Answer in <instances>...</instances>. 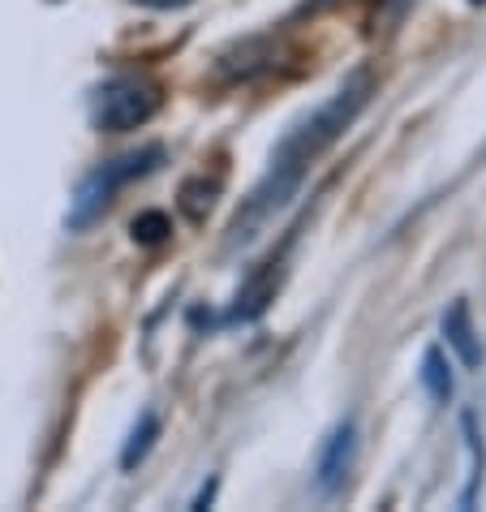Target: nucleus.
<instances>
[{
    "mask_svg": "<svg viewBox=\"0 0 486 512\" xmlns=\"http://www.w3.org/2000/svg\"><path fill=\"white\" fill-rule=\"evenodd\" d=\"M370 91H375V82H370V74H357V78H349L345 87H340L327 104L314 112V117L297 130L289 142H284V160H293V164H310L319 151H327L332 142L340 138L353 125V117L366 108V99H370Z\"/></svg>",
    "mask_w": 486,
    "mask_h": 512,
    "instance_id": "f257e3e1",
    "label": "nucleus"
},
{
    "mask_svg": "<svg viewBox=\"0 0 486 512\" xmlns=\"http://www.w3.org/2000/svg\"><path fill=\"white\" fill-rule=\"evenodd\" d=\"M160 160H164V151L160 147H147V151L121 155V160H112V164L99 168V173H91L87 181H82L74 207H69V229H87V224H95L112 207V198H117L121 186H130L134 177H147Z\"/></svg>",
    "mask_w": 486,
    "mask_h": 512,
    "instance_id": "f03ea898",
    "label": "nucleus"
},
{
    "mask_svg": "<svg viewBox=\"0 0 486 512\" xmlns=\"http://www.w3.org/2000/svg\"><path fill=\"white\" fill-rule=\"evenodd\" d=\"M155 108H160V91H155L151 82L112 78L108 87L95 95L91 117H95L99 130H108V134H130V130H138V125H147L155 117Z\"/></svg>",
    "mask_w": 486,
    "mask_h": 512,
    "instance_id": "7ed1b4c3",
    "label": "nucleus"
},
{
    "mask_svg": "<svg viewBox=\"0 0 486 512\" xmlns=\"http://www.w3.org/2000/svg\"><path fill=\"white\" fill-rule=\"evenodd\" d=\"M353 457H357V426L345 422V426H336V435L327 439V448L319 457V491L323 495H332V491L345 487V478L353 469Z\"/></svg>",
    "mask_w": 486,
    "mask_h": 512,
    "instance_id": "20e7f679",
    "label": "nucleus"
},
{
    "mask_svg": "<svg viewBox=\"0 0 486 512\" xmlns=\"http://www.w3.org/2000/svg\"><path fill=\"white\" fill-rule=\"evenodd\" d=\"M443 340H448V349L469 366V371L482 362V345H478V332H474V319H469L465 302H456L448 315H443Z\"/></svg>",
    "mask_w": 486,
    "mask_h": 512,
    "instance_id": "39448f33",
    "label": "nucleus"
},
{
    "mask_svg": "<svg viewBox=\"0 0 486 512\" xmlns=\"http://www.w3.org/2000/svg\"><path fill=\"white\" fill-rule=\"evenodd\" d=\"M276 284H280V272H259V276H250L246 284H241V293H237V306H233V319H259L263 310L276 302Z\"/></svg>",
    "mask_w": 486,
    "mask_h": 512,
    "instance_id": "423d86ee",
    "label": "nucleus"
},
{
    "mask_svg": "<svg viewBox=\"0 0 486 512\" xmlns=\"http://www.w3.org/2000/svg\"><path fill=\"white\" fill-rule=\"evenodd\" d=\"M216 198H220V181L216 177H190L181 186L177 194V207H181V216L190 220V224H207V216L216 211Z\"/></svg>",
    "mask_w": 486,
    "mask_h": 512,
    "instance_id": "0eeeda50",
    "label": "nucleus"
},
{
    "mask_svg": "<svg viewBox=\"0 0 486 512\" xmlns=\"http://www.w3.org/2000/svg\"><path fill=\"white\" fill-rule=\"evenodd\" d=\"M422 388L435 396V401H448L452 388H456V379H452V358L443 349H426V358H422Z\"/></svg>",
    "mask_w": 486,
    "mask_h": 512,
    "instance_id": "6e6552de",
    "label": "nucleus"
},
{
    "mask_svg": "<svg viewBox=\"0 0 486 512\" xmlns=\"http://www.w3.org/2000/svg\"><path fill=\"white\" fill-rule=\"evenodd\" d=\"M130 233H134V241H138V246H160V241H164L168 233H173V220H168L164 211L147 207V211H138V216H134Z\"/></svg>",
    "mask_w": 486,
    "mask_h": 512,
    "instance_id": "1a4fd4ad",
    "label": "nucleus"
},
{
    "mask_svg": "<svg viewBox=\"0 0 486 512\" xmlns=\"http://www.w3.org/2000/svg\"><path fill=\"white\" fill-rule=\"evenodd\" d=\"M155 435H160V418H155V414H142V422L134 426V435H130V444H125V452H121V465L134 469V465L151 452Z\"/></svg>",
    "mask_w": 486,
    "mask_h": 512,
    "instance_id": "9d476101",
    "label": "nucleus"
},
{
    "mask_svg": "<svg viewBox=\"0 0 486 512\" xmlns=\"http://www.w3.org/2000/svg\"><path fill=\"white\" fill-rule=\"evenodd\" d=\"M134 5H147V9H181L190 0H134Z\"/></svg>",
    "mask_w": 486,
    "mask_h": 512,
    "instance_id": "9b49d317",
    "label": "nucleus"
},
{
    "mask_svg": "<svg viewBox=\"0 0 486 512\" xmlns=\"http://www.w3.org/2000/svg\"><path fill=\"white\" fill-rule=\"evenodd\" d=\"M211 500H216V482H211V487H203V491H198V500H194V508H207Z\"/></svg>",
    "mask_w": 486,
    "mask_h": 512,
    "instance_id": "f8f14e48",
    "label": "nucleus"
}]
</instances>
